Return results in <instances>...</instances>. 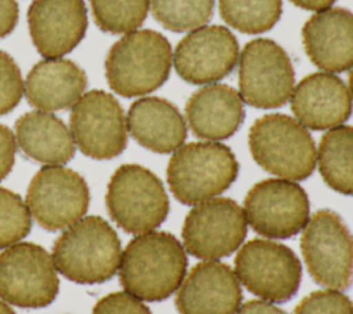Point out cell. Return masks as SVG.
I'll list each match as a JSON object with an SVG mask.
<instances>
[{"instance_id":"cell-30","label":"cell","mask_w":353,"mask_h":314,"mask_svg":"<svg viewBox=\"0 0 353 314\" xmlns=\"http://www.w3.org/2000/svg\"><path fill=\"white\" fill-rule=\"evenodd\" d=\"M25 83L15 61L0 50V116L11 112L22 99Z\"/></svg>"},{"instance_id":"cell-8","label":"cell","mask_w":353,"mask_h":314,"mask_svg":"<svg viewBox=\"0 0 353 314\" xmlns=\"http://www.w3.org/2000/svg\"><path fill=\"white\" fill-rule=\"evenodd\" d=\"M59 280L52 256L33 242H18L0 253V297L23 308L51 304Z\"/></svg>"},{"instance_id":"cell-16","label":"cell","mask_w":353,"mask_h":314,"mask_svg":"<svg viewBox=\"0 0 353 314\" xmlns=\"http://www.w3.org/2000/svg\"><path fill=\"white\" fill-rule=\"evenodd\" d=\"M240 282L230 266L200 262L183 278L175 296L179 314H236L241 304Z\"/></svg>"},{"instance_id":"cell-17","label":"cell","mask_w":353,"mask_h":314,"mask_svg":"<svg viewBox=\"0 0 353 314\" xmlns=\"http://www.w3.org/2000/svg\"><path fill=\"white\" fill-rule=\"evenodd\" d=\"M88 25L84 0H33L28 26L36 50L44 58H61L84 37Z\"/></svg>"},{"instance_id":"cell-19","label":"cell","mask_w":353,"mask_h":314,"mask_svg":"<svg viewBox=\"0 0 353 314\" xmlns=\"http://www.w3.org/2000/svg\"><path fill=\"white\" fill-rule=\"evenodd\" d=\"M309 59L324 72L341 73L353 67V12L328 8L312 15L302 28Z\"/></svg>"},{"instance_id":"cell-22","label":"cell","mask_w":353,"mask_h":314,"mask_svg":"<svg viewBox=\"0 0 353 314\" xmlns=\"http://www.w3.org/2000/svg\"><path fill=\"white\" fill-rule=\"evenodd\" d=\"M125 120L131 136L154 153L175 151L183 145L188 135L178 107L159 96L137 99L130 106Z\"/></svg>"},{"instance_id":"cell-21","label":"cell","mask_w":353,"mask_h":314,"mask_svg":"<svg viewBox=\"0 0 353 314\" xmlns=\"http://www.w3.org/2000/svg\"><path fill=\"white\" fill-rule=\"evenodd\" d=\"M87 87L84 70L70 59L46 58L26 76L25 96L43 112H57L73 106Z\"/></svg>"},{"instance_id":"cell-15","label":"cell","mask_w":353,"mask_h":314,"mask_svg":"<svg viewBox=\"0 0 353 314\" xmlns=\"http://www.w3.org/2000/svg\"><path fill=\"white\" fill-rule=\"evenodd\" d=\"M239 44L225 26L190 30L176 45L172 61L178 74L190 84H208L230 74L239 59Z\"/></svg>"},{"instance_id":"cell-18","label":"cell","mask_w":353,"mask_h":314,"mask_svg":"<svg viewBox=\"0 0 353 314\" xmlns=\"http://www.w3.org/2000/svg\"><path fill=\"white\" fill-rule=\"evenodd\" d=\"M296 120L309 129L323 131L343 124L352 114V96L345 83L328 72L303 77L290 96Z\"/></svg>"},{"instance_id":"cell-36","label":"cell","mask_w":353,"mask_h":314,"mask_svg":"<svg viewBox=\"0 0 353 314\" xmlns=\"http://www.w3.org/2000/svg\"><path fill=\"white\" fill-rule=\"evenodd\" d=\"M0 314H15V313L8 304H6L4 302L0 300Z\"/></svg>"},{"instance_id":"cell-3","label":"cell","mask_w":353,"mask_h":314,"mask_svg":"<svg viewBox=\"0 0 353 314\" xmlns=\"http://www.w3.org/2000/svg\"><path fill=\"white\" fill-rule=\"evenodd\" d=\"M172 50L159 32L141 29L117 40L105 59L110 88L125 98L141 96L159 88L170 76Z\"/></svg>"},{"instance_id":"cell-28","label":"cell","mask_w":353,"mask_h":314,"mask_svg":"<svg viewBox=\"0 0 353 314\" xmlns=\"http://www.w3.org/2000/svg\"><path fill=\"white\" fill-rule=\"evenodd\" d=\"M32 227L26 202L17 193L0 187V249L26 237Z\"/></svg>"},{"instance_id":"cell-7","label":"cell","mask_w":353,"mask_h":314,"mask_svg":"<svg viewBox=\"0 0 353 314\" xmlns=\"http://www.w3.org/2000/svg\"><path fill=\"white\" fill-rule=\"evenodd\" d=\"M301 251L312 278L323 286L346 289L353 281V236L331 209L316 211L303 227Z\"/></svg>"},{"instance_id":"cell-34","label":"cell","mask_w":353,"mask_h":314,"mask_svg":"<svg viewBox=\"0 0 353 314\" xmlns=\"http://www.w3.org/2000/svg\"><path fill=\"white\" fill-rule=\"evenodd\" d=\"M237 314H287V313L269 302L248 300L239 308Z\"/></svg>"},{"instance_id":"cell-11","label":"cell","mask_w":353,"mask_h":314,"mask_svg":"<svg viewBox=\"0 0 353 314\" xmlns=\"http://www.w3.org/2000/svg\"><path fill=\"white\" fill-rule=\"evenodd\" d=\"M90 204L84 178L70 168L46 165L32 178L26 191L30 216L46 230H63L80 220Z\"/></svg>"},{"instance_id":"cell-13","label":"cell","mask_w":353,"mask_h":314,"mask_svg":"<svg viewBox=\"0 0 353 314\" xmlns=\"http://www.w3.org/2000/svg\"><path fill=\"white\" fill-rule=\"evenodd\" d=\"M309 198L303 187L288 179H263L244 198V215L252 230L269 238L296 236L309 220Z\"/></svg>"},{"instance_id":"cell-9","label":"cell","mask_w":353,"mask_h":314,"mask_svg":"<svg viewBox=\"0 0 353 314\" xmlns=\"http://www.w3.org/2000/svg\"><path fill=\"white\" fill-rule=\"evenodd\" d=\"M234 270L248 292L276 303L290 300L302 278V266L295 252L263 238H252L237 251Z\"/></svg>"},{"instance_id":"cell-29","label":"cell","mask_w":353,"mask_h":314,"mask_svg":"<svg viewBox=\"0 0 353 314\" xmlns=\"http://www.w3.org/2000/svg\"><path fill=\"white\" fill-rule=\"evenodd\" d=\"M294 314H353V303L336 289L314 291L295 306Z\"/></svg>"},{"instance_id":"cell-5","label":"cell","mask_w":353,"mask_h":314,"mask_svg":"<svg viewBox=\"0 0 353 314\" xmlns=\"http://www.w3.org/2000/svg\"><path fill=\"white\" fill-rule=\"evenodd\" d=\"M239 163L219 142H190L178 147L167 165V182L174 197L196 205L223 193L237 178Z\"/></svg>"},{"instance_id":"cell-25","label":"cell","mask_w":353,"mask_h":314,"mask_svg":"<svg viewBox=\"0 0 353 314\" xmlns=\"http://www.w3.org/2000/svg\"><path fill=\"white\" fill-rule=\"evenodd\" d=\"M219 12L233 29L256 34L277 23L281 15V0H219Z\"/></svg>"},{"instance_id":"cell-6","label":"cell","mask_w":353,"mask_h":314,"mask_svg":"<svg viewBox=\"0 0 353 314\" xmlns=\"http://www.w3.org/2000/svg\"><path fill=\"white\" fill-rule=\"evenodd\" d=\"M105 201L112 220L130 234L154 230L170 211L163 182L138 164H123L113 172Z\"/></svg>"},{"instance_id":"cell-27","label":"cell","mask_w":353,"mask_h":314,"mask_svg":"<svg viewBox=\"0 0 353 314\" xmlns=\"http://www.w3.org/2000/svg\"><path fill=\"white\" fill-rule=\"evenodd\" d=\"M90 6L99 29L119 34L134 32L143 23L149 0H90Z\"/></svg>"},{"instance_id":"cell-35","label":"cell","mask_w":353,"mask_h":314,"mask_svg":"<svg viewBox=\"0 0 353 314\" xmlns=\"http://www.w3.org/2000/svg\"><path fill=\"white\" fill-rule=\"evenodd\" d=\"M290 1L296 7H301L309 11H316V12L328 10L335 3V0H290Z\"/></svg>"},{"instance_id":"cell-37","label":"cell","mask_w":353,"mask_h":314,"mask_svg":"<svg viewBox=\"0 0 353 314\" xmlns=\"http://www.w3.org/2000/svg\"><path fill=\"white\" fill-rule=\"evenodd\" d=\"M349 94L353 98V67L349 72Z\"/></svg>"},{"instance_id":"cell-31","label":"cell","mask_w":353,"mask_h":314,"mask_svg":"<svg viewBox=\"0 0 353 314\" xmlns=\"http://www.w3.org/2000/svg\"><path fill=\"white\" fill-rule=\"evenodd\" d=\"M92 314H152V311L128 292H112L95 303Z\"/></svg>"},{"instance_id":"cell-10","label":"cell","mask_w":353,"mask_h":314,"mask_svg":"<svg viewBox=\"0 0 353 314\" xmlns=\"http://www.w3.org/2000/svg\"><path fill=\"white\" fill-rule=\"evenodd\" d=\"M294 67L287 52L270 39L247 43L239 59V94L258 109H276L291 96Z\"/></svg>"},{"instance_id":"cell-2","label":"cell","mask_w":353,"mask_h":314,"mask_svg":"<svg viewBox=\"0 0 353 314\" xmlns=\"http://www.w3.org/2000/svg\"><path fill=\"white\" fill-rule=\"evenodd\" d=\"M52 260L57 270L73 282L101 284L119 270L121 244L103 218L85 216L58 237Z\"/></svg>"},{"instance_id":"cell-32","label":"cell","mask_w":353,"mask_h":314,"mask_svg":"<svg viewBox=\"0 0 353 314\" xmlns=\"http://www.w3.org/2000/svg\"><path fill=\"white\" fill-rule=\"evenodd\" d=\"M15 136L11 129L0 124V180L12 169L15 161Z\"/></svg>"},{"instance_id":"cell-20","label":"cell","mask_w":353,"mask_h":314,"mask_svg":"<svg viewBox=\"0 0 353 314\" xmlns=\"http://www.w3.org/2000/svg\"><path fill=\"white\" fill-rule=\"evenodd\" d=\"M193 134L203 139L222 140L232 136L244 120L240 94L226 84H211L190 95L185 106Z\"/></svg>"},{"instance_id":"cell-12","label":"cell","mask_w":353,"mask_h":314,"mask_svg":"<svg viewBox=\"0 0 353 314\" xmlns=\"http://www.w3.org/2000/svg\"><path fill=\"white\" fill-rule=\"evenodd\" d=\"M245 234L244 211L228 197H214L196 204L182 226L183 248L197 259H221L232 255Z\"/></svg>"},{"instance_id":"cell-14","label":"cell","mask_w":353,"mask_h":314,"mask_svg":"<svg viewBox=\"0 0 353 314\" xmlns=\"http://www.w3.org/2000/svg\"><path fill=\"white\" fill-rule=\"evenodd\" d=\"M70 134L83 154L95 160L113 158L127 145L123 107L112 94L91 90L72 106Z\"/></svg>"},{"instance_id":"cell-33","label":"cell","mask_w":353,"mask_h":314,"mask_svg":"<svg viewBox=\"0 0 353 314\" xmlns=\"http://www.w3.org/2000/svg\"><path fill=\"white\" fill-rule=\"evenodd\" d=\"M18 22V4L15 0H0V39L10 34Z\"/></svg>"},{"instance_id":"cell-4","label":"cell","mask_w":353,"mask_h":314,"mask_svg":"<svg viewBox=\"0 0 353 314\" xmlns=\"http://www.w3.org/2000/svg\"><path fill=\"white\" fill-rule=\"evenodd\" d=\"M248 146L255 163L281 179L303 180L317 163L310 132L287 114L270 113L255 120L248 132Z\"/></svg>"},{"instance_id":"cell-26","label":"cell","mask_w":353,"mask_h":314,"mask_svg":"<svg viewBox=\"0 0 353 314\" xmlns=\"http://www.w3.org/2000/svg\"><path fill=\"white\" fill-rule=\"evenodd\" d=\"M153 17L171 32L204 26L212 17L214 0H149Z\"/></svg>"},{"instance_id":"cell-24","label":"cell","mask_w":353,"mask_h":314,"mask_svg":"<svg viewBox=\"0 0 353 314\" xmlns=\"http://www.w3.org/2000/svg\"><path fill=\"white\" fill-rule=\"evenodd\" d=\"M317 164L323 180L332 190L353 196V125L334 127L321 136Z\"/></svg>"},{"instance_id":"cell-1","label":"cell","mask_w":353,"mask_h":314,"mask_svg":"<svg viewBox=\"0 0 353 314\" xmlns=\"http://www.w3.org/2000/svg\"><path fill=\"white\" fill-rule=\"evenodd\" d=\"M188 258L179 240L167 231H148L125 247L120 266V284L130 295L146 302L170 297L186 275Z\"/></svg>"},{"instance_id":"cell-23","label":"cell","mask_w":353,"mask_h":314,"mask_svg":"<svg viewBox=\"0 0 353 314\" xmlns=\"http://www.w3.org/2000/svg\"><path fill=\"white\" fill-rule=\"evenodd\" d=\"M15 139L21 151L41 164L61 165L74 156V140L66 124L57 116L33 110L15 123Z\"/></svg>"}]
</instances>
